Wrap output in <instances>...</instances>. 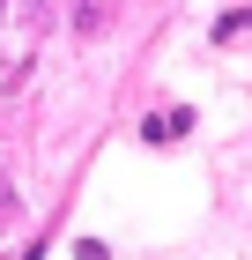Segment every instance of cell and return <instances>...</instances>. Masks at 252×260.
Masks as SVG:
<instances>
[{
	"label": "cell",
	"instance_id": "obj_1",
	"mask_svg": "<svg viewBox=\"0 0 252 260\" xmlns=\"http://www.w3.org/2000/svg\"><path fill=\"white\" fill-rule=\"evenodd\" d=\"M30 260H38V253H30Z\"/></svg>",
	"mask_w": 252,
	"mask_h": 260
}]
</instances>
